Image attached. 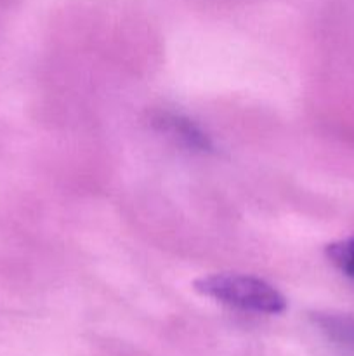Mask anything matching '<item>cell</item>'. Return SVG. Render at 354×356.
<instances>
[{"label":"cell","mask_w":354,"mask_h":356,"mask_svg":"<svg viewBox=\"0 0 354 356\" xmlns=\"http://www.w3.org/2000/svg\"><path fill=\"white\" fill-rule=\"evenodd\" d=\"M314 325L332 343L354 350V315L318 312L311 316Z\"/></svg>","instance_id":"obj_3"},{"label":"cell","mask_w":354,"mask_h":356,"mask_svg":"<svg viewBox=\"0 0 354 356\" xmlns=\"http://www.w3.org/2000/svg\"><path fill=\"white\" fill-rule=\"evenodd\" d=\"M325 254L344 277L354 282V236L328 243Z\"/></svg>","instance_id":"obj_4"},{"label":"cell","mask_w":354,"mask_h":356,"mask_svg":"<svg viewBox=\"0 0 354 356\" xmlns=\"http://www.w3.org/2000/svg\"><path fill=\"white\" fill-rule=\"evenodd\" d=\"M194 291L222 305L245 312L280 315L287 309V299L262 278L239 273H215L194 282Z\"/></svg>","instance_id":"obj_1"},{"label":"cell","mask_w":354,"mask_h":356,"mask_svg":"<svg viewBox=\"0 0 354 356\" xmlns=\"http://www.w3.org/2000/svg\"><path fill=\"white\" fill-rule=\"evenodd\" d=\"M153 124L160 129L162 132L169 134L170 138L176 139L179 145L186 146L187 149L193 152L208 153L214 149L212 139L203 129L187 117H183L179 113H158L153 120Z\"/></svg>","instance_id":"obj_2"}]
</instances>
